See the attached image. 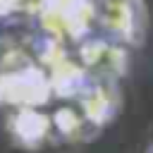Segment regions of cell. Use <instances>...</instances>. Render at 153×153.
<instances>
[{
	"mask_svg": "<svg viewBox=\"0 0 153 153\" xmlns=\"http://www.w3.org/2000/svg\"><path fill=\"white\" fill-rule=\"evenodd\" d=\"M19 2H22V0H0V17L14 12V10L19 7Z\"/></svg>",
	"mask_w": 153,
	"mask_h": 153,
	"instance_id": "5b68a950",
	"label": "cell"
},
{
	"mask_svg": "<svg viewBox=\"0 0 153 153\" xmlns=\"http://www.w3.org/2000/svg\"><path fill=\"white\" fill-rule=\"evenodd\" d=\"M53 96L45 69L24 62H12L0 69V103L17 108L41 110Z\"/></svg>",
	"mask_w": 153,
	"mask_h": 153,
	"instance_id": "6da1fadb",
	"label": "cell"
},
{
	"mask_svg": "<svg viewBox=\"0 0 153 153\" xmlns=\"http://www.w3.org/2000/svg\"><path fill=\"white\" fill-rule=\"evenodd\" d=\"M38 12L43 26L57 38H79L93 19V5L88 0H41Z\"/></svg>",
	"mask_w": 153,
	"mask_h": 153,
	"instance_id": "7a4b0ae2",
	"label": "cell"
},
{
	"mask_svg": "<svg viewBox=\"0 0 153 153\" xmlns=\"http://www.w3.org/2000/svg\"><path fill=\"white\" fill-rule=\"evenodd\" d=\"M7 131L17 146L26 151H36L50 139V131H53L50 115L36 108H17L7 117Z\"/></svg>",
	"mask_w": 153,
	"mask_h": 153,
	"instance_id": "3957f363",
	"label": "cell"
},
{
	"mask_svg": "<svg viewBox=\"0 0 153 153\" xmlns=\"http://www.w3.org/2000/svg\"><path fill=\"white\" fill-rule=\"evenodd\" d=\"M103 24L122 41L139 43L143 31V5L139 0H105Z\"/></svg>",
	"mask_w": 153,
	"mask_h": 153,
	"instance_id": "277c9868",
	"label": "cell"
}]
</instances>
